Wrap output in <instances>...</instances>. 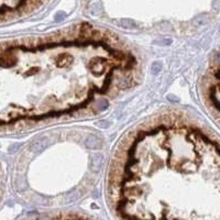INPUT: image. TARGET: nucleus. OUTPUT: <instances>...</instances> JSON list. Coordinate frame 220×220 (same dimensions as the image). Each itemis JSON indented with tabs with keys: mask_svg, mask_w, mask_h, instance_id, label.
<instances>
[{
	"mask_svg": "<svg viewBox=\"0 0 220 220\" xmlns=\"http://www.w3.org/2000/svg\"><path fill=\"white\" fill-rule=\"evenodd\" d=\"M30 56L23 44L0 42V131L31 113L26 103L35 71L29 63Z\"/></svg>",
	"mask_w": 220,
	"mask_h": 220,
	"instance_id": "nucleus-1",
	"label": "nucleus"
},
{
	"mask_svg": "<svg viewBox=\"0 0 220 220\" xmlns=\"http://www.w3.org/2000/svg\"><path fill=\"white\" fill-rule=\"evenodd\" d=\"M94 167H95V170H99V167H100V165H101V156L100 155H95V157H94Z\"/></svg>",
	"mask_w": 220,
	"mask_h": 220,
	"instance_id": "nucleus-3",
	"label": "nucleus"
},
{
	"mask_svg": "<svg viewBox=\"0 0 220 220\" xmlns=\"http://www.w3.org/2000/svg\"><path fill=\"white\" fill-rule=\"evenodd\" d=\"M86 145L90 149H97L100 146V141H99L96 137H94V135H90V137L86 140Z\"/></svg>",
	"mask_w": 220,
	"mask_h": 220,
	"instance_id": "nucleus-2",
	"label": "nucleus"
}]
</instances>
